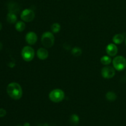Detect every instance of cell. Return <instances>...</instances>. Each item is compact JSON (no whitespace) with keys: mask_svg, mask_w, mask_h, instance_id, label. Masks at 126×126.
<instances>
[{"mask_svg":"<svg viewBox=\"0 0 126 126\" xmlns=\"http://www.w3.org/2000/svg\"><path fill=\"white\" fill-rule=\"evenodd\" d=\"M7 93L11 98L14 100H19L23 95L22 87L17 82H11L7 87Z\"/></svg>","mask_w":126,"mask_h":126,"instance_id":"obj_1","label":"cell"},{"mask_svg":"<svg viewBox=\"0 0 126 126\" xmlns=\"http://www.w3.org/2000/svg\"><path fill=\"white\" fill-rule=\"evenodd\" d=\"M55 41L54 36L51 32H47L43 34L41 36L42 44L46 48H50L53 46Z\"/></svg>","mask_w":126,"mask_h":126,"instance_id":"obj_2","label":"cell"},{"mask_svg":"<svg viewBox=\"0 0 126 126\" xmlns=\"http://www.w3.org/2000/svg\"><path fill=\"white\" fill-rule=\"evenodd\" d=\"M49 99L54 103L61 102L65 98V93L63 91L59 89H56L49 93Z\"/></svg>","mask_w":126,"mask_h":126,"instance_id":"obj_3","label":"cell"},{"mask_svg":"<svg viewBox=\"0 0 126 126\" xmlns=\"http://www.w3.org/2000/svg\"><path fill=\"white\" fill-rule=\"evenodd\" d=\"M113 65L114 69L118 71H123L126 68V59L124 57L119 55L113 60Z\"/></svg>","mask_w":126,"mask_h":126,"instance_id":"obj_4","label":"cell"},{"mask_svg":"<svg viewBox=\"0 0 126 126\" xmlns=\"http://www.w3.org/2000/svg\"><path fill=\"white\" fill-rule=\"evenodd\" d=\"M22 57L23 60L26 62H30L34 57V50L32 47L25 46L22 50Z\"/></svg>","mask_w":126,"mask_h":126,"instance_id":"obj_5","label":"cell"},{"mask_svg":"<svg viewBox=\"0 0 126 126\" xmlns=\"http://www.w3.org/2000/svg\"><path fill=\"white\" fill-rule=\"evenodd\" d=\"M34 12L32 10L26 9L23 10L20 15V18L23 21L25 22H32L34 18Z\"/></svg>","mask_w":126,"mask_h":126,"instance_id":"obj_6","label":"cell"},{"mask_svg":"<svg viewBox=\"0 0 126 126\" xmlns=\"http://www.w3.org/2000/svg\"><path fill=\"white\" fill-rule=\"evenodd\" d=\"M115 69L111 66H105L101 71L102 76L105 79L113 78L115 75Z\"/></svg>","mask_w":126,"mask_h":126,"instance_id":"obj_7","label":"cell"},{"mask_svg":"<svg viewBox=\"0 0 126 126\" xmlns=\"http://www.w3.org/2000/svg\"><path fill=\"white\" fill-rule=\"evenodd\" d=\"M25 39L27 43L30 45H33L35 44L38 40V36L34 32H28L25 36Z\"/></svg>","mask_w":126,"mask_h":126,"instance_id":"obj_8","label":"cell"},{"mask_svg":"<svg viewBox=\"0 0 126 126\" xmlns=\"http://www.w3.org/2000/svg\"><path fill=\"white\" fill-rule=\"evenodd\" d=\"M118 49L117 46L115 44H113V43L108 44L106 48V52L107 54L110 57L115 56L118 53Z\"/></svg>","mask_w":126,"mask_h":126,"instance_id":"obj_9","label":"cell"},{"mask_svg":"<svg viewBox=\"0 0 126 126\" xmlns=\"http://www.w3.org/2000/svg\"><path fill=\"white\" fill-rule=\"evenodd\" d=\"M37 56L40 60H46L49 56V52L45 48H40L37 50Z\"/></svg>","mask_w":126,"mask_h":126,"instance_id":"obj_10","label":"cell"},{"mask_svg":"<svg viewBox=\"0 0 126 126\" xmlns=\"http://www.w3.org/2000/svg\"><path fill=\"white\" fill-rule=\"evenodd\" d=\"M17 20V17L16 14L14 12H9L7 15V21L9 23L13 24L16 23Z\"/></svg>","mask_w":126,"mask_h":126,"instance_id":"obj_11","label":"cell"},{"mask_svg":"<svg viewBox=\"0 0 126 126\" xmlns=\"http://www.w3.org/2000/svg\"><path fill=\"white\" fill-rule=\"evenodd\" d=\"M124 41V36L122 34H116L113 38V41L115 44H121Z\"/></svg>","mask_w":126,"mask_h":126,"instance_id":"obj_12","label":"cell"},{"mask_svg":"<svg viewBox=\"0 0 126 126\" xmlns=\"http://www.w3.org/2000/svg\"><path fill=\"white\" fill-rule=\"evenodd\" d=\"M70 121L71 125L73 126H77L78 124L79 123V117L76 114H72L70 116Z\"/></svg>","mask_w":126,"mask_h":126,"instance_id":"obj_13","label":"cell"},{"mask_svg":"<svg viewBox=\"0 0 126 126\" xmlns=\"http://www.w3.org/2000/svg\"><path fill=\"white\" fill-rule=\"evenodd\" d=\"M15 28L17 31L19 32H22L25 29V24L22 21H18L15 25Z\"/></svg>","mask_w":126,"mask_h":126,"instance_id":"obj_14","label":"cell"},{"mask_svg":"<svg viewBox=\"0 0 126 126\" xmlns=\"http://www.w3.org/2000/svg\"><path fill=\"white\" fill-rule=\"evenodd\" d=\"M101 63L104 65H108L111 63L112 59L108 55H104L101 58Z\"/></svg>","mask_w":126,"mask_h":126,"instance_id":"obj_15","label":"cell"},{"mask_svg":"<svg viewBox=\"0 0 126 126\" xmlns=\"http://www.w3.org/2000/svg\"><path fill=\"white\" fill-rule=\"evenodd\" d=\"M106 98L110 102H113L116 99L117 95L114 92L110 91V92H107V94H106Z\"/></svg>","mask_w":126,"mask_h":126,"instance_id":"obj_16","label":"cell"},{"mask_svg":"<svg viewBox=\"0 0 126 126\" xmlns=\"http://www.w3.org/2000/svg\"><path fill=\"white\" fill-rule=\"evenodd\" d=\"M71 53L75 57H79L82 54V50L78 47H75L71 50Z\"/></svg>","mask_w":126,"mask_h":126,"instance_id":"obj_17","label":"cell"},{"mask_svg":"<svg viewBox=\"0 0 126 126\" xmlns=\"http://www.w3.org/2000/svg\"><path fill=\"white\" fill-rule=\"evenodd\" d=\"M60 28H61L60 25L58 23H54V24L52 25L51 26L52 32L54 33H59L60 30Z\"/></svg>","mask_w":126,"mask_h":126,"instance_id":"obj_18","label":"cell"},{"mask_svg":"<svg viewBox=\"0 0 126 126\" xmlns=\"http://www.w3.org/2000/svg\"><path fill=\"white\" fill-rule=\"evenodd\" d=\"M6 113H7V112H6V110L3 109V108H1L0 109V118L4 117L6 115Z\"/></svg>","mask_w":126,"mask_h":126,"instance_id":"obj_19","label":"cell"},{"mask_svg":"<svg viewBox=\"0 0 126 126\" xmlns=\"http://www.w3.org/2000/svg\"><path fill=\"white\" fill-rule=\"evenodd\" d=\"M9 66L11 68H13L14 66H15V64L14 63L11 62V63H9Z\"/></svg>","mask_w":126,"mask_h":126,"instance_id":"obj_20","label":"cell"},{"mask_svg":"<svg viewBox=\"0 0 126 126\" xmlns=\"http://www.w3.org/2000/svg\"><path fill=\"white\" fill-rule=\"evenodd\" d=\"M23 126H30V124L29 123H24Z\"/></svg>","mask_w":126,"mask_h":126,"instance_id":"obj_21","label":"cell"},{"mask_svg":"<svg viewBox=\"0 0 126 126\" xmlns=\"http://www.w3.org/2000/svg\"><path fill=\"white\" fill-rule=\"evenodd\" d=\"M2 43H1V42H0V50H1V49H2Z\"/></svg>","mask_w":126,"mask_h":126,"instance_id":"obj_22","label":"cell"},{"mask_svg":"<svg viewBox=\"0 0 126 126\" xmlns=\"http://www.w3.org/2000/svg\"><path fill=\"white\" fill-rule=\"evenodd\" d=\"M1 29H2V24H1V23L0 22V31L1 30Z\"/></svg>","mask_w":126,"mask_h":126,"instance_id":"obj_23","label":"cell"},{"mask_svg":"<svg viewBox=\"0 0 126 126\" xmlns=\"http://www.w3.org/2000/svg\"><path fill=\"white\" fill-rule=\"evenodd\" d=\"M125 43H126V40H125Z\"/></svg>","mask_w":126,"mask_h":126,"instance_id":"obj_24","label":"cell"},{"mask_svg":"<svg viewBox=\"0 0 126 126\" xmlns=\"http://www.w3.org/2000/svg\"><path fill=\"white\" fill-rule=\"evenodd\" d=\"M20 126V125H18V126Z\"/></svg>","mask_w":126,"mask_h":126,"instance_id":"obj_25","label":"cell"}]
</instances>
